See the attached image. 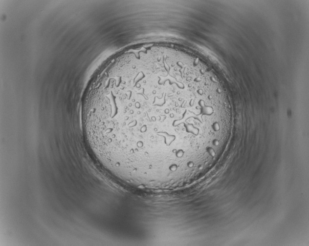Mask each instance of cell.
<instances>
[{
  "label": "cell",
  "instance_id": "6da1fadb",
  "mask_svg": "<svg viewBox=\"0 0 309 246\" xmlns=\"http://www.w3.org/2000/svg\"><path fill=\"white\" fill-rule=\"evenodd\" d=\"M87 131L118 180L187 184L209 167L230 127L214 81L190 53L144 48L116 57L99 79Z\"/></svg>",
  "mask_w": 309,
  "mask_h": 246
}]
</instances>
